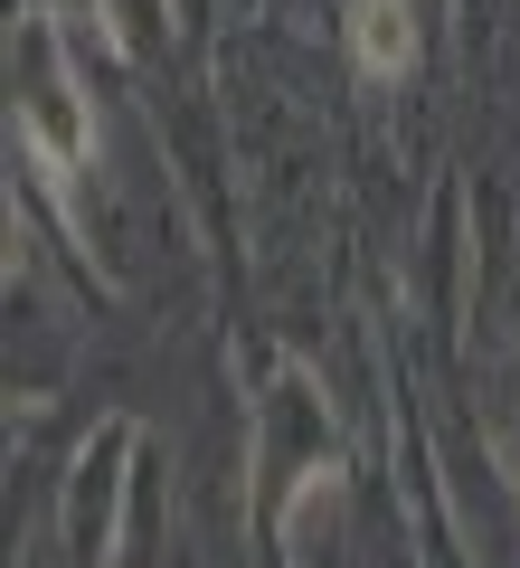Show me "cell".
Here are the masks:
<instances>
[{"instance_id":"6da1fadb","label":"cell","mask_w":520,"mask_h":568,"mask_svg":"<svg viewBox=\"0 0 520 568\" xmlns=\"http://www.w3.org/2000/svg\"><path fill=\"white\" fill-rule=\"evenodd\" d=\"M20 142L48 171H77L85 142H95V123H85V104H77V85H67L48 29H20Z\"/></svg>"},{"instance_id":"7a4b0ae2","label":"cell","mask_w":520,"mask_h":568,"mask_svg":"<svg viewBox=\"0 0 520 568\" xmlns=\"http://www.w3.org/2000/svg\"><path fill=\"white\" fill-rule=\"evenodd\" d=\"M360 58L379 67V77H398V67L417 58V39H407V10H398V0H360Z\"/></svg>"}]
</instances>
